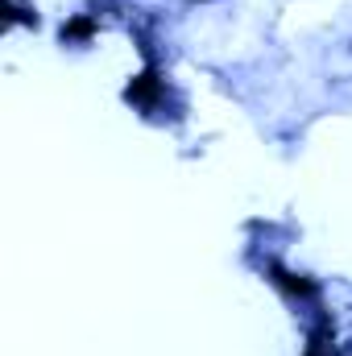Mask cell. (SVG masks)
Instances as JSON below:
<instances>
[{"mask_svg":"<svg viewBox=\"0 0 352 356\" xmlns=\"http://www.w3.org/2000/svg\"><path fill=\"white\" fill-rule=\"evenodd\" d=\"M91 33H95V17H71L67 25H63V42H88Z\"/></svg>","mask_w":352,"mask_h":356,"instance_id":"obj_3","label":"cell"},{"mask_svg":"<svg viewBox=\"0 0 352 356\" xmlns=\"http://www.w3.org/2000/svg\"><path fill=\"white\" fill-rule=\"evenodd\" d=\"M265 277H269L290 302H311V298H319V286H315V277H307V273H294V269H282V266H265Z\"/></svg>","mask_w":352,"mask_h":356,"instance_id":"obj_2","label":"cell"},{"mask_svg":"<svg viewBox=\"0 0 352 356\" xmlns=\"http://www.w3.org/2000/svg\"><path fill=\"white\" fill-rule=\"evenodd\" d=\"M4 8H8L4 17H8L13 25H17V21H25V25H38V17H33V8H25V4H17V0H4Z\"/></svg>","mask_w":352,"mask_h":356,"instance_id":"obj_4","label":"cell"},{"mask_svg":"<svg viewBox=\"0 0 352 356\" xmlns=\"http://www.w3.org/2000/svg\"><path fill=\"white\" fill-rule=\"evenodd\" d=\"M125 99L137 104V108H145V112H154V108L166 99V79H162V71H158V67H145L141 75H133V83L125 88Z\"/></svg>","mask_w":352,"mask_h":356,"instance_id":"obj_1","label":"cell"}]
</instances>
